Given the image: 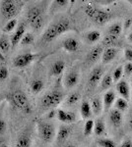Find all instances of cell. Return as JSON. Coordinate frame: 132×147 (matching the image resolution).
Here are the masks:
<instances>
[{
  "instance_id": "obj_1",
  "label": "cell",
  "mask_w": 132,
  "mask_h": 147,
  "mask_svg": "<svg viewBox=\"0 0 132 147\" xmlns=\"http://www.w3.org/2000/svg\"><path fill=\"white\" fill-rule=\"evenodd\" d=\"M70 22L66 18H62L60 20L52 23L47 28V30L42 34V41L44 43H49V42L53 41L59 35L65 34L67 30H70Z\"/></svg>"
},
{
  "instance_id": "obj_2",
  "label": "cell",
  "mask_w": 132,
  "mask_h": 147,
  "mask_svg": "<svg viewBox=\"0 0 132 147\" xmlns=\"http://www.w3.org/2000/svg\"><path fill=\"white\" fill-rule=\"evenodd\" d=\"M6 99L17 110L27 114V115L32 113L33 108L30 103V100H29L25 92H23L22 90H15L10 92L7 94Z\"/></svg>"
},
{
  "instance_id": "obj_3",
  "label": "cell",
  "mask_w": 132,
  "mask_h": 147,
  "mask_svg": "<svg viewBox=\"0 0 132 147\" xmlns=\"http://www.w3.org/2000/svg\"><path fill=\"white\" fill-rule=\"evenodd\" d=\"M26 20L30 27L33 28V30H40L44 24V16L42 9L37 5L30 7L26 14Z\"/></svg>"
},
{
  "instance_id": "obj_4",
  "label": "cell",
  "mask_w": 132,
  "mask_h": 147,
  "mask_svg": "<svg viewBox=\"0 0 132 147\" xmlns=\"http://www.w3.org/2000/svg\"><path fill=\"white\" fill-rule=\"evenodd\" d=\"M23 7V2L15 0H3L0 2V13L6 20H12L20 13Z\"/></svg>"
},
{
  "instance_id": "obj_5",
  "label": "cell",
  "mask_w": 132,
  "mask_h": 147,
  "mask_svg": "<svg viewBox=\"0 0 132 147\" xmlns=\"http://www.w3.org/2000/svg\"><path fill=\"white\" fill-rule=\"evenodd\" d=\"M85 13L87 14L89 18H91L94 21V23L97 25H104L111 18V14L109 12L102 10V9L97 8L92 4H88L85 8Z\"/></svg>"
},
{
  "instance_id": "obj_6",
  "label": "cell",
  "mask_w": 132,
  "mask_h": 147,
  "mask_svg": "<svg viewBox=\"0 0 132 147\" xmlns=\"http://www.w3.org/2000/svg\"><path fill=\"white\" fill-rule=\"evenodd\" d=\"M64 98V94L60 90L53 89L45 93L42 98L40 105L44 109H50L58 106Z\"/></svg>"
},
{
  "instance_id": "obj_7",
  "label": "cell",
  "mask_w": 132,
  "mask_h": 147,
  "mask_svg": "<svg viewBox=\"0 0 132 147\" xmlns=\"http://www.w3.org/2000/svg\"><path fill=\"white\" fill-rule=\"evenodd\" d=\"M38 132L39 136L44 143H50L55 137V127L54 125L45 121L38 122Z\"/></svg>"
},
{
  "instance_id": "obj_8",
  "label": "cell",
  "mask_w": 132,
  "mask_h": 147,
  "mask_svg": "<svg viewBox=\"0 0 132 147\" xmlns=\"http://www.w3.org/2000/svg\"><path fill=\"white\" fill-rule=\"evenodd\" d=\"M38 54L32 53V52H27V53H22L17 55L13 59V65L18 69H23L28 67L30 64H32L36 59L38 58Z\"/></svg>"
},
{
  "instance_id": "obj_9",
  "label": "cell",
  "mask_w": 132,
  "mask_h": 147,
  "mask_svg": "<svg viewBox=\"0 0 132 147\" xmlns=\"http://www.w3.org/2000/svg\"><path fill=\"white\" fill-rule=\"evenodd\" d=\"M25 34H26V23L24 22L19 23L16 28V30L13 32V34L10 37V43L12 49H14L20 43L21 39H22V37L24 36Z\"/></svg>"
},
{
  "instance_id": "obj_10",
  "label": "cell",
  "mask_w": 132,
  "mask_h": 147,
  "mask_svg": "<svg viewBox=\"0 0 132 147\" xmlns=\"http://www.w3.org/2000/svg\"><path fill=\"white\" fill-rule=\"evenodd\" d=\"M103 75H104V70H103L102 67L98 66V67L94 68L88 79V86L91 87V88L97 86L98 82L102 80Z\"/></svg>"
},
{
  "instance_id": "obj_11",
  "label": "cell",
  "mask_w": 132,
  "mask_h": 147,
  "mask_svg": "<svg viewBox=\"0 0 132 147\" xmlns=\"http://www.w3.org/2000/svg\"><path fill=\"white\" fill-rule=\"evenodd\" d=\"M103 47L102 46H95L94 48H92L90 50V52L87 54V57H86V65L87 66H91L94 65L101 56H102L103 53Z\"/></svg>"
},
{
  "instance_id": "obj_12",
  "label": "cell",
  "mask_w": 132,
  "mask_h": 147,
  "mask_svg": "<svg viewBox=\"0 0 132 147\" xmlns=\"http://www.w3.org/2000/svg\"><path fill=\"white\" fill-rule=\"evenodd\" d=\"M62 47L67 52H77L80 47V43L74 37H67L62 42Z\"/></svg>"
},
{
  "instance_id": "obj_13",
  "label": "cell",
  "mask_w": 132,
  "mask_h": 147,
  "mask_svg": "<svg viewBox=\"0 0 132 147\" xmlns=\"http://www.w3.org/2000/svg\"><path fill=\"white\" fill-rule=\"evenodd\" d=\"M118 53V49L116 47H107L105 48L102 53V62L104 64H109L111 61H114V59H116Z\"/></svg>"
},
{
  "instance_id": "obj_14",
  "label": "cell",
  "mask_w": 132,
  "mask_h": 147,
  "mask_svg": "<svg viewBox=\"0 0 132 147\" xmlns=\"http://www.w3.org/2000/svg\"><path fill=\"white\" fill-rule=\"evenodd\" d=\"M116 90L118 92V94L121 96V98L127 99L130 98L131 95V92H130V87H129L128 84L125 82V80H120L116 84Z\"/></svg>"
},
{
  "instance_id": "obj_15",
  "label": "cell",
  "mask_w": 132,
  "mask_h": 147,
  "mask_svg": "<svg viewBox=\"0 0 132 147\" xmlns=\"http://www.w3.org/2000/svg\"><path fill=\"white\" fill-rule=\"evenodd\" d=\"M109 122L111 123V125L116 127H119L122 125V122H123V116H122V113L119 112L116 109H112L109 112Z\"/></svg>"
},
{
  "instance_id": "obj_16",
  "label": "cell",
  "mask_w": 132,
  "mask_h": 147,
  "mask_svg": "<svg viewBox=\"0 0 132 147\" xmlns=\"http://www.w3.org/2000/svg\"><path fill=\"white\" fill-rule=\"evenodd\" d=\"M78 80H79L78 73L71 71L64 78V85H65V87H67V88H72V87H74L78 84Z\"/></svg>"
},
{
  "instance_id": "obj_17",
  "label": "cell",
  "mask_w": 132,
  "mask_h": 147,
  "mask_svg": "<svg viewBox=\"0 0 132 147\" xmlns=\"http://www.w3.org/2000/svg\"><path fill=\"white\" fill-rule=\"evenodd\" d=\"M71 134V127L69 125H61L58 129V132H57L56 136V139L59 143H63L64 141L66 140L69 137Z\"/></svg>"
},
{
  "instance_id": "obj_18",
  "label": "cell",
  "mask_w": 132,
  "mask_h": 147,
  "mask_svg": "<svg viewBox=\"0 0 132 147\" xmlns=\"http://www.w3.org/2000/svg\"><path fill=\"white\" fill-rule=\"evenodd\" d=\"M65 69V62L62 60H57L52 64L51 69H50V74L53 77H59Z\"/></svg>"
},
{
  "instance_id": "obj_19",
  "label": "cell",
  "mask_w": 132,
  "mask_h": 147,
  "mask_svg": "<svg viewBox=\"0 0 132 147\" xmlns=\"http://www.w3.org/2000/svg\"><path fill=\"white\" fill-rule=\"evenodd\" d=\"M90 105H91V110H92L93 115L100 116L103 111V108H104L102 99L100 97H95L92 100V102L90 103Z\"/></svg>"
},
{
  "instance_id": "obj_20",
  "label": "cell",
  "mask_w": 132,
  "mask_h": 147,
  "mask_svg": "<svg viewBox=\"0 0 132 147\" xmlns=\"http://www.w3.org/2000/svg\"><path fill=\"white\" fill-rule=\"evenodd\" d=\"M116 97V93H114V90H109L105 93L104 95V99H103V105H104L105 109H109L111 107V105L114 103Z\"/></svg>"
},
{
  "instance_id": "obj_21",
  "label": "cell",
  "mask_w": 132,
  "mask_h": 147,
  "mask_svg": "<svg viewBox=\"0 0 132 147\" xmlns=\"http://www.w3.org/2000/svg\"><path fill=\"white\" fill-rule=\"evenodd\" d=\"M31 144H32V139L29 134L24 132L17 138L16 147H31Z\"/></svg>"
},
{
  "instance_id": "obj_22",
  "label": "cell",
  "mask_w": 132,
  "mask_h": 147,
  "mask_svg": "<svg viewBox=\"0 0 132 147\" xmlns=\"http://www.w3.org/2000/svg\"><path fill=\"white\" fill-rule=\"evenodd\" d=\"M80 113H81V116H82L83 119H85V120L90 119L91 116L93 115L92 110H91L90 102L87 100H84L82 102V105H81V108H80Z\"/></svg>"
},
{
  "instance_id": "obj_23",
  "label": "cell",
  "mask_w": 132,
  "mask_h": 147,
  "mask_svg": "<svg viewBox=\"0 0 132 147\" xmlns=\"http://www.w3.org/2000/svg\"><path fill=\"white\" fill-rule=\"evenodd\" d=\"M11 49V43L10 38H8L6 34L0 35V51L3 54L8 53L9 50Z\"/></svg>"
},
{
  "instance_id": "obj_24",
  "label": "cell",
  "mask_w": 132,
  "mask_h": 147,
  "mask_svg": "<svg viewBox=\"0 0 132 147\" xmlns=\"http://www.w3.org/2000/svg\"><path fill=\"white\" fill-rule=\"evenodd\" d=\"M122 32V26L119 23H114L107 28V35L114 37H118Z\"/></svg>"
},
{
  "instance_id": "obj_25",
  "label": "cell",
  "mask_w": 132,
  "mask_h": 147,
  "mask_svg": "<svg viewBox=\"0 0 132 147\" xmlns=\"http://www.w3.org/2000/svg\"><path fill=\"white\" fill-rule=\"evenodd\" d=\"M101 38V32L98 30H91L86 34L85 39L88 43H96L98 42Z\"/></svg>"
},
{
  "instance_id": "obj_26",
  "label": "cell",
  "mask_w": 132,
  "mask_h": 147,
  "mask_svg": "<svg viewBox=\"0 0 132 147\" xmlns=\"http://www.w3.org/2000/svg\"><path fill=\"white\" fill-rule=\"evenodd\" d=\"M112 84H114V80H112L111 75L107 74L102 79V82H101V89L102 90H107V89H109L111 87Z\"/></svg>"
},
{
  "instance_id": "obj_27",
  "label": "cell",
  "mask_w": 132,
  "mask_h": 147,
  "mask_svg": "<svg viewBox=\"0 0 132 147\" xmlns=\"http://www.w3.org/2000/svg\"><path fill=\"white\" fill-rule=\"evenodd\" d=\"M94 132L96 136H101L105 132V125L103 120H98L94 124Z\"/></svg>"
},
{
  "instance_id": "obj_28",
  "label": "cell",
  "mask_w": 132,
  "mask_h": 147,
  "mask_svg": "<svg viewBox=\"0 0 132 147\" xmlns=\"http://www.w3.org/2000/svg\"><path fill=\"white\" fill-rule=\"evenodd\" d=\"M44 84L42 80H34L32 82H31V90H32L34 93H40V91L44 89Z\"/></svg>"
},
{
  "instance_id": "obj_29",
  "label": "cell",
  "mask_w": 132,
  "mask_h": 147,
  "mask_svg": "<svg viewBox=\"0 0 132 147\" xmlns=\"http://www.w3.org/2000/svg\"><path fill=\"white\" fill-rule=\"evenodd\" d=\"M80 98H81V95L79 92H72V93H70L67 96L65 104L67 106H73L80 100Z\"/></svg>"
},
{
  "instance_id": "obj_30",
  "label": "cell",
  "mask_w": 132,
  "mask_h": 147,
  "mask_svg": "<svg viewBox=\"0 0 132 147\" xmlns=\"http://www.w3.org/2000/svg\"><path fill=\"white\" fill-rule=\"evenodd\" d=\"M114 106H116V110H118L119 112H124L125 110H127V108H128V102L127 100L123 98H117L116 99V101H114Z\"/></svg>"
},
{
  "instance_id": "obj_31",
  "label": "cell",
  "mask_w": 132,
  "mask_h": 147,
  "mask_svg": "<svg viewBox=\"0 0 132 147\" xmlns=\"http://www.w3.org/2000/svg\"><path fill=\"white\" fill-rule=\"evenodd\" d=\"M35 41V35H34L32 32H27L24 34V36L21 39L20 43L22 46H27V45H31V44L34 43Z\"/></svg>"
},
{
  "instance_id": "obj_32",
  "label": "cell",
  "mask_w": 132,
  "mask_h": 147,
  "mask_svg": "<svg viewBox=\"0 0 132 147\" xmlns=\"http://www.w3.org/2000/svg\"><path fill=\"white\" fill-rule=\"evenodd\" d=\"M17 26H18V21H17V19H12V20H9L8 22L5 24V26H4V28H3V30L5 32H11L16 30Z\"/></svg>"
},
{
  "instance_id": "obj_33",
  "label": "cell",
  "mask_w": 132,
  "mask_h": 147,
  "mask_svg": "<svg viewBox=\"0 0 132 147\" xmlns=\"http://www.w3.org/2000/svg\"><path fill=\"white\" fill-rule=\"evenodd\" d=\"M97 144L100 147H116V144L110 138H99L97 140Z\"/></svg>"
},
{
  "instance_id": "obj_34",
  "label": "cell",
  "mask_w": 132,
  "mask_h": 147,
  "mask_svg": "<svg viewBox=\"0 0 132 147\" xmlns=\"http://www.w3.org/2000/svg\"><path fill=\"white\" fill-rule=\"evenodd\" d=\"M94 124H95V121L92 119L86 121L85 125H84V136H89L94 131Z\"/></svg>"
},
{
  "instance_id": "obj_35",
  "label": "cell",
  "mask_w": 132,
  "mask_h": 147,
  "mask_svg": "<svg viewBox=\"0 0 132 147\" xmlns=\"http://www.w3.org/2000/svg\"><path fill=\"white\" fill-rule=\"evenodd\" d=\"M56 117L59 122L68 124V111H65L63 109H58L56 111Z\"/></svg>"
},
{
  "instance_id": "obj_36",
  "label": "cell",
  "mask_w": 132,
  "mask_h": 147,
  "mask_svg": "<svg viewBox=\"0 0 132 147\" xmlns=\"http://www.w3.org/2000/svg\"><path fill=\"white\" fill-rule=\"evenodd\" d=\"M111 77H112L114 82H118L119 80H121V78L123 77V66H118V67L114 71Z\"/></svg>"
},
{
  "instance_id": "obj_37",
  "label": "cell",
  "mask_w": 132,
  "mask_h": 147,
  "mask_svg": "<svg viewBox=\"0 0 132 147\" xmlns=\"http://www.w3.org/2000/svg\"><path fill=\"white\" fill-rule=\"evenodd\" d=\"M117 41V37H114V36H110V35H105L103 39V44L107 46L111 47L110 45H114V43Z\"/></svg>"
},
{
  "instance_id": "obj_38",
  "label": "cell",
  "mask_w": 132,
  "mask_h": 147,
  "mask_svg": "<svg viewBox=\"0 0 132 147\" xmlns=\"http://www.w3.org/2000/svg\"><path fill=\"white\" fill-rule=\"evenodd\" d=\"M123 76L126 78L131 77L132 76V63L127 62L125 65L123 66Z\"/></svg>"
},
{
  "instance_id": "obj_39",
  "label": "cell",
  "mask_w": 132,
  "mask_h": 147,
  "mask_svg": "<svg viewBox=\"0 0 132 147\" xmlns=\"http://www.w3.org/2000/svg\"><path fill=\"white\" fill-rule=\"evenodd\" d=\"M9 76V71L5 66L0 67V80H5Z\"/></svg>"
},
{
  "instance_id": "obj_40",
  "label": "cell",
  "mask_w": 132,
  "mask_h": 147,
  "mask_svg": "<svg viewBox=\"0 0 132 147\" xmlns=\"http://www.w3.org/2000/svg\"><path fill=\"white\" fill-rule=\"evenodd\" d=\"M67 4H68V1H66V0H56V1L53 2L52 7H53V9L56 10L57 8H62V7H65Z\"/></svg>"
},
{
  "instance_id": "obj_41",
  "label": "cell",
  "mask_w": 132,
  "mask_h": 147,
  "mask_svg": "<svg viewBox=\"0 0 132 147\" xmlns=\"http://www.w3.org/2000/svg\"><path fill=\"white\" fill-rule=\"evenodd\" d=\"M124 58H125L126 61L132 63V49L131 48L124 49Z\"/></svg>"
},
{
  "instance_id": "obj_42",
  "label": "cell",
  "mask_w": 132,
  "mask_h": 147,
  "mask_svg": "<svg viewBox=\"0 0 132 147\" xmlns=\"http://www.w3.org/2000/svg\"><path fill=\"white\" fill-rule=\"evenodd\" d=\"M119 147H132V139L130 137L124 138V140L121 142V144Z\"/></svg>"
},
{
  "instance_id": "obj_43",
  "label": "cell",
  "mask_w": 132,
  "mask_h": 147,
  "mask_svg": "<svg viewBox=\"0 0 132 147\" xmlns=\"http://www.w3.org/2000/svg\"><path fill=\"white\" fill-rule=\"evenodd\" d=\"M7 130V124L4 120L0 119V134H5Z\"/></svg>"
},
{
  "instance_id": "obj_44",
  "label": "cell",
  "mask_w": 132,
  "mask_h": 147,
  "mask_svg": "<svg viewBox=\"0 0 132 147\" xmlns=\"http://www.w3.org/2000/svg\"><path fill=\"white\" fill-rule=\"evenodd\" d=\"M132 26V18H129V19H126L125 22H124V25H123V28L124 30H129Z\"/></svg>"
},
{
  "instance_id": "obj_45",
  "label": "cell",
  "mask_w": 132,
  "mask_h": 147,
  "mask_svg": "<svg viewBox=\"0 0 132 147\" xmlns=\"http://www.w3.org/2000/svg\"><path fill=\"white\" fill-rule=\"evenodd\" d=\"M54 116H56V112H55L54 110H51L49 113V115H47V119H52V118H53Z\"/></svg>"
},
{
  "instance_id": "obj_46",
  "label": "cell",
  "mask_w": 132,
  "mask_h": 147,
  "mask_svg": "<svg viewBox=\"0 0 132 147\" xmlns=\"http://www.w3.org/2000/svg\"><path fill=\"white\" fill-rule=\"evenodd\" d=\"M99 3H102L103 5H107L109 3H114V1H99Z\"/></svg>"
},
{
  "instance_id": "obj_47",
  "label": "cell",
  "mask_w": 132,
  "mask_h": 147,
  "mask_svg": "<svg viewBox=\"0 0 132 147\" xmlns=\"http://www.w3.org/2000/svg\"><path fill=\"white\" fill-rule=\"evenodd\" d=\"M0 61H5V55L0 51Z\"/></svg>"
},
{
  "instance_id": "obj_48",
  "label": "cell",
  "mask_w": 132,
  "mask_h": 147,
  "mask_svg": "<svg viewBox=\"0 0 132 147\" xmlns=\"http://www.w3.org/2000/svg\"><path fill=\"white\" fill-rule=\"evenodd\" d=\"M128 125H129V127H130L132 130V115L130 116V118H129V120H128Z\"/></svg>"
},
{
  "instance_id": "obj_49",
  "label": "cell",
  "mask_w": 132,
  "mask_h": 147,
  "mask_svg": "<svg viewBox=\"0 0 132 147\" xmlns=\"http://www.w3.org/2000/svg\"><path fill=\"white\" fill-rule=\"evenodd\" d=\"M127 38H128L129 42H131V43H132V32H130V34H128V36H127Z\"/></svg>"
},
{
  "instance_id": "obj_50",
  "label": "cell",
  "mask_w": 132,
  "mask_h": 147,
  "mask_svg": "<svg viewBox=\"0 0 132 147\" xmlns=\"http://www.w3.org/2000/svg\"><path fill=\"white\" fill-rule=\"evenodd\" d=\"M63 147H76L75 145H73V144H70V143H69V144H66V145H64Z\"/></svg>"
},
{
  "instance_id": "obj_51",
  "label": "cell",
  "mask_w": 132,
  "mask_h": 147,
  "mask_svg": "<svg viewBox=\"0 0 132 147\" xmlns=\"http://www.w3.org/2000/svg\"><path fill=\"white\" fill-rule=\"evenodd\" d=\"M0 147H9L8 145H6V144H0Z\"/></svg>"
},
{
  "instance_id": "obj_52",
  "label": "cell",
  "mask_w": 132,
  "mask_h": 147,
  "mask_svg": "<svg viewBox=\"0 0 132 147\" xmlns=\"http://www.w3.org/2000/svg\"><path fill=\"white\" fill-rule=\"evenodd\" d=\"M128 3H130L131 5H132V0H129V1H128Z\"/></svg>"
},
{
  "instance_id": "obj_53",
  "label": "cell",
  "mask_w": 132,
  "mask_h": 147,
  "mask_svg": "<svg viewBox=\"0 0 132 147\" xmlns=\"http://www.w3.org/2000/svg\"><path fill=\"white\" fill-rule=\"evenodd\" d=\"M130 82H131V84H132V76L130 77Z\"/></svg>"
},
{
  "instance_id": "obj_54",
  "label": "cell",
  "mask_w": 132,
  "mask_h": 147,
  "mask_svg": "<svg viewBox=\"0 0 132 147\" xmlns=\"http://www.w3.org/2000/svg\"><path fill=\"white\" fill-rule=\"evenodd\" d=\"M130 97H131V101H132V94H131V95H130Z\"/></svg>"
},
{
  "instance_id": "obj_55",
  "label": "cell",
  "mask_w": 132,
  "mask_h": 147,
  "mask_svg": "<svg viewBox=\"0 0 132 147\" xmlns=\"http://www.w3.org/2000/svg\"><path fill=\"white\" fill-rule=\"evenodd\" d=\"M131 28V30H132V26H131V28Z\"/></svg>"
},
{
  "instance_id": "obj_56",
  "label": "cell",
  "mask_w": 132,
  "mask_h": 147,
  "mask_svg": "<svg viewBox=\"0 0 132 147\" xmlns=\"http://www.w3.org/2000/svg\"><path fill=\"white\" fill-rule=\"evenodd\" d=\"M92 147H96V146H92Z\"/></svg>"
}]
</instances>
